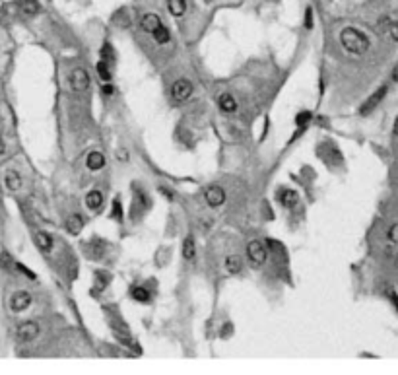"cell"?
<instances>
[{
	"label": "cell",
	"instance_id": "cell-1",
	"mask_svg": "<svg viewBox=\"0 0 398 375\" xmlns=\"http://www.w3.org/2000/svg\"><path fill=\"white\" fill-rule=\"evenodd\" d=\"M340 43L344 45V49L352 55H363L369 49V39L363 32L355 29V27H344L340 32Z\"/></svg>",
	"mask_w": 398,
	"mask_h": 375
},
{
	"label": "cell",
	"instance_id": "cell-2",
	"mask_svg": "<svg viewBox=\"0 0 398 375\" xmlns=\"http://www.w3.org/2000/svg\"><path fill=\"white\" fill-rule=\"evenodd\" d=\"M39 323L37 321H23L16 327V338L18 342H34L39 336Z\"/></svg>",
	"mask_w": 398,
	"mask_h": 375
},
{
	"label": "cell",
	"instance_id": "cell-3",
	"mask_svg": "<svg viewBox=\"0 0 398 375\" xmlns=\"http://www.w3.org/2000/svg\"><path fill=\"white\" fill-rule=\"evenodd\" d=\"M192 84H190V80L187 78H179L173 82V86H171V98L175 101H187L190 96H192Z\"/></svg>",
	"mask_w": 398,
	"mask_h": 375
},
{
	"label": "cell",
	"instance_id": "cell-4",
	"mask_svg": "<svg viewBox=\"0 0 398 375\" xmlns=\"http://www.w3.org/2000/svg\"><path fill=\"white\" fill-rule=\"evenodd\" d=\"M31 303H34V296H31L29 292H25V290H20V292L12 294V298H10V309L14 313H22V311H25Z\"/></svg>",
	"mask_w": 398,
	"mask_h": 375
},
{
	"label": "cell",
	"instance_id": "cell-5",
	"mask_svg": "<svg viewBox=\"0 0 398 375\" xmlns=\"http://www.w3.org/2000/svg\"><path fill=\"white\" fill-rule=\"evenodd\" d=\"M247 257H249V261H251L254 266H260L266 263L268 253H266V247L260 241H251L247 245Z\"/></svg>",
	"mask_w": 398,
	"mask_h": 375
},
{
	"label": "cell",
	"instance_id": "cell-6",
	"mask_svg": "<svg viewBox=\"0 0 398 375\" xmlns=\"http://www.w3.org/2000/svg\"><path fill=\"white\" fill-rule=\"evenodd\" d=\"M204 199L208 202V206L212 208H220L221 204L225 202V191L218 185H210V187L204 191Z\"/></svg>",
	"mask_w": 398,
	"mask_h": 375
},
{
	"label": "cell",
	"instance_id": "cell-7",
	"mask_svg": "<svg viewBox=\"0 0 398 375\" xmlns=\"http://www.w3.org/2000/svg\"><path fill=\"white\" fill-rule=\"evenodd\" d=\"M70 84H72V88L76 89V91H86L89 88V74L88 70H84V68H76L72 74H70Z\"/></svg>",
	"mask_w": 398,
	"mask_h": 375
},
{
	"label": "cell",
	"instance_id": "cell-8",
	"mask_svg": "<svg viewBox=\"0 0 398 375\" xmlns=\"http://www.w3.org/2000/svg\"><path fill=\"white\" fill-rule=\"evenodd\" d=\"M107 251V243L101 239H93L89 243H84V255L88 259H101Z\"/></svg>",
	"mask_w": 398,
	"mask_h": 375
},
{
	"label": "cell",
	"instance_id": "cell-9",
	"mask_svg": "<svg viewBox=\"0 0 398 375\" xmlns=\"http://www.w3.org/2000/svg\"><path fill=\"white\" fill-rule=\"evenodd\" d=\"M34 239H35V245L39 247V251L43 255H51L53 253V247H55V243H53V237L49 235L47 232L43 230H37L34 233Z\"/></svg>",
	"mask_w": 398,
	"mask_h": 375
},
{
	"label": "cell",
	"instance_id": "cell-10",
	"mask_svg": "<svg viewBox=\"0 0 398 375\" xmlns=\"http://www.w3.org/2000/svg\"><path fill=\"white\" fill-rule=\"evenodd\" d=\"M387 91H388L387 86H381V88L377 89V91H375V93H373V96H369V100H367V101H365V103H363V105H361V109H359V113H361V115H367L369 111H373V109H375L377 105L381 103V100H383V98L387 96Z\"/></svg>",
	"mask_w": 398,
	"mask_h": 375
},
{
	"label": "cell",
	"instance_id": "cell-11",
	"mask_svg": "<svg viewBox=\"0 0 398 375\" xmlns=\"http://www.w3.org/2000/svg\"><path fill=\"white\" fill-rule=\"evenodd\" d=\"M4 185H6V189H8L10 193H18V191H22V187H23V179L16 169H8V171L4 173Z\"/></svg>",
	"mask_w": 398,
	"mask_h": 375
},
{
	"label": "cell",
	"instance_id": "cell-12",
	"mask_svg": "<svg viewBox=\"0 0 398 375\" xmlns=\"http://www.w3.org/2000/svg\"><path fill=\"white\" fill-rule=\"evenodd\" d=\"M218 107H220L225 115H233V113L237 111V100L233 98V93L223 91L220 98H218Z\"/></svg>",
	"mask_w": 398,
	"mask_h": 375
},
{
	"label": "cell",
	"instance_id": "cell-13",
	"mask_svg": "<svg viewBox=\"0 0 398 375\" xmlns=\"http://www.w3.org/2000/svg\"><path fill=\"white\" fill-rule=\"evenodd\" d=\"M159 25H161V20H159V16L154 14V12H148V14H144L140 18V27L144 29L146 34H152L155 27H159Z\"/></svg>",
	"mask_w": 398,
	"mask_h": 375
},
{
	"label": "cell",
	"instance_id": "cell-14",
	"mask_svg": "<svg viewBox=\"0 0 398 375\" xmlns=\"http://www.w3.org/2000/svg\"><path fill=\"white\" fill-rule=\"evenodd\" d=\"M18 8H20L23 16L34 18V16H37L41 12V4L37 0H22V2H18Z\"/></svg>",
	"mask_w": 398,
	"mask_h": 375
},
{
	"label": "cell",
	"instance_id": "cell-15",
	"mask_svg": "<svg viewBox=\"0 0 398 375\" xmlns=\"http://www.w3.org/2000/svg\"><path fill=\"white\" fill-rule=\"evenodd\" d=\"M225 270L229 272V274H239L241 270H243V259L239 257V255H229L227 259H225Z\"/></svg>",
	"mask_w": 398,
	"mask_h": 375
},
{
	"label": "cell",
	"instance_id": "cell-16",
	"mask_svg": "<svg viewBox=\"0 0 398 375\" xmlns=\"http://www.w3.org/2000/svg\"><path fill=\"white\" fill-rule=\"evenodd\" d=\"M86 164H88L89 171H100L105 166V155L101 154V152H89Z\"/></svg>",
	"mask_w": 398,
	"mask_h": 375
},
{
	"label": "cell",
	"instance_id": "cell-17",
	"mask_svg": "<svg viewBox=\"0 0 398 375\" xmlns=\"http://www.w3.org/2000/svg\"><path fill=\"white\" fill-rule=\"evenodd\" d=\"M82 228H84V220H82L80 214H72V216H68L67 218V232L68 233L78 235V233L82 232Z\"/></svg>",
	"mask_w": 398,
	"mask_h": 375
},
{
	"label": "cell",
	"instance_id": "cell-18",
	"mask_svg": "<svg viewBox=\"0 0 398 375\" xmlns=\"http://www.w3.org/2000/svg\"><path fill=\"white\" fill-rule=\"evenodd\" d=\"M297 193L295 191H291V189H284L282 193H280V202H282V206H286V208H293L295 204H297Z\"/></svg>",
	"mask_w": 398,
	"mask_h": 375
},
{
	"label": "cell",
	"instance_id": "cell-19",
	"mask_svg": "<svg viewBox=\"0 0 398 375\" xmlns=\"http://www.w3.org/2000/svg\"><path fill=\"white\" fill-rule=\"evenodd\" d=\"M103 193L101 191H89L88 195H86V206L89 210H97L103 204Z\"/></svg>",
	"mask_w": 398,
	"mask_h": 375
},
{
	"label": "cell",
	"instance_id": "cell-20",
	"mask_svg": "<svg viewBox=\"0 0 398 375\" xmlns=\"http://www.w3.org/2000/svg\"><path fill=\"white\" fill-rule=\"evenodd\" d=\"M167 8L171 12V16L181 18L187 12V0H167Z\"/></svg>",
	"mask_w": 398,
	"mask_h": 375
},
{
	"label": "cell",
	"instance_id": "cell-21",
	"mask_svg": "<svg viewBox=\"0 0 398 375\" xmlns=\"http://www.w3.org/2000/svg\"><path fill=\"white\" fill-rule=\"evenodd\" d=\"M194 255H196L194 237H192V235H187V239L183 241V259H187V261H194Z\"/></svg>",
	"mask_w": 398,
	"mask_h": 375
},
{
	"label": "cell",
	"instance_id": "cell-22",
	"mask_svg": "<svg viewBox=\"0 0 398 375\" xmlns=\"http://www.w3.org/2000/svg\"><path fill=\"white\" fill-rule=\"evenodd\" d=\"M109 282H111L109 272H105V270H97V272H95V288H93V292H103L105 288L109 286Z\"/></svg>",
	"mask_w": 398,
	"mask_h": 375
},
{
	"label": "cell",
	"instance_id": "cell-23",
	"mask_svg": "<svg viewBox=\"0 0 398 375\" xmlns=\"http://www.w3.org/2000/svg\"><path fill=\"white\" fill-rule=\"evenodd\" d=\"M113 23H117V25H121V27H128V25H130V14H128V10L122 8V10L115 12Z\"/></svg>",
	"mask_w": 398,
	"mask_h": 375
},
{
	"label": "cell",
	"instance_id": "cell-24",
	"mask_svg": "<svg viewBox=\"0 0 398 375\" xmlns=\"http://www.w3.org/2000/svg\"><path fill=\"white\" fill-rule=\"evenodd\" d=\"M130 298L136 299V301H140V303H148V301H150V292L142 286H136L130 290Z\"/></svg>",
	"mask_w": 398,
	"mask_h": 375
},
{
	"label": "cell",
	"instance_id": "cell-25",
	"mask_svg": "<svg viewBox=\"0 0 398 375\" xmlns=\"http://www.w3.org/2000/svg\"><path fill=\"white\" fill-rule=\"evenodd\" d=\"M152 35H154V39L157 41L159 45H165L167 41H169V29H167L165 25H159V27H155L154 32H152Z\"/></svg>",
	"mask_w": 398,
	"mask_h": 375
},
{
	"label": "cell",
	"instance_id": "cell-26",
	"mask_svg": "<svg viewBox=\"0 0 398 375\" xmlns=\"http://www.w3.org/2000/svg\"><path fill=\"white\" fill-rule=\"evenodd\" d=\"M97 74L103 82H111V78H113V72H111V65L109 63H105V60H100L97 63Z\"/></svg>",
	"mask_w": 398,
	"mask_h": 375
},
{
	"label": "cell",
	"instance_id": "cell-27",
	"mask_svg": "<svg viewBox=\"0 0 398 375\" xmlns=\"http://www.w3.org/2000/svg\"><path fill=\"white\" fill-rule=\"evenodd\" d=\"M101 60H105L109 65L115 63V49L111 43H103V47H101Z\"/></svg>",
	"mask_w": 398,
	"mask_h": 375
},
{
	"label": "cell",
	"instance_id": "cell-28",
	"mask_svg": "<svg viewBox=\"0 0 398 375\" xmlns=\"http://www.w3.org/2000/svg\"><path fill=\"white\" fill-rule=\"evenodd\" d=\"M111 216H113L115 220H122V206H121V199H119V197L113 200V210H111Z\"/></svg>",
	"mask_w": 398,
	"mask_h": 375
},
{
	"label": "cell",
	"instance_id": "cell-29",
	"mask_svg": "<svg viewBox=\"0 0 398 375\" xmlns=\"http://www.w3.org/2000/svg\"><path fill=\"white\" fill-rule=\"evenodd\" d=\"M309 121H311L309 111H301V113H297V117H295V124H297L299 129H301V127H305Z\"/></svg>",
	"mask_w": 398,
	"mask_h": 375
},
{
	"label": "cell",
	"instance_id": "cell-30",
	"mask_svg": "<svg viewBox=\"0 0 398 375\" xmlns=\"http://www.w3.org/2000/svg\"><path fill=\"white\" fill-rule=\"evenodd\" d=\"M0 265L4 266V268H8V270H12V268L16 266V261H14L8 253H2L0 255Z\"/></svg>",
	"mask_w": 398,
	"mask_h": 375
},
{
	"label": "cell",
	"instance_id": "cell-31",
	"mask_svg": "<svg viewBox=\"0 0 398 375\" xmlns=\"http://www.w3.org/2000/svg\"><path fill=\"white\" fill-rule=\"evenodd\" d=\"M388 241H392L398 245V224H394V226L388 228Z\"/></svg>",
	"mask_w": 398,
	"mask_h": 375
},
{
	"label": "cell",
	"instance_id": "cell-32",
	"mask_svg": "<svg viewBox=\"0 0 398 375\" xmlns=\"http://www.w3.org/2000/svg\"><path fill=\"white\" fill-rule=\"evenodd\" d=\"M305 27H307V29H313V8H307V10H305Z\"/></svg>",
	"mask_w": 398,
	"mask_h": 375
},
{
	"label": "cell",
	"instance_id": "cell-33",
	"mask_svg": "<svg viewBox=\"0 0 398 375\" xmlns=\"http://www.w3.org/2000/svg\"><path fill=\"white\" fill-rule=\"evenodd\" d=\"M388 34H390V37H392L394 41H398V22H392L388 25Z\"/></svg>",
	"mask_w": 398,
	"mask_h": 375
},
{
	"label": "cell",
	"instance_id": "cell-34",
	"mask_svg": "<svg viewBox=\"0 0 398 375\" xmlns=\"http://www.w3.org/2000/svg\"><path fill=\"white\" fill-rule=\"evenodd\" d=\"M6 154H8V144H6V138L0 134V158H4Z\"/></svg>",
	"mask_w": 398,
	"mask_h": 375
},
{
	"label": "cell",
	"instance_id": "cell-35",
	"mask_svg": "<svg viewBox=\"0 0 398 375\" xmlns=\"http://www.w3.org/2000/svg\"><path fill=\"white\" fill-rule=\"evenodd\" d=\"M233 332V327H231V323H225L223 327H221V332H220V336L221 338H225L227 334H231Z\"/></svg>",
	"mask_w": 398,
	"mask_h": 375
},
{
	"label": "cell",
	"instance_id": "cell-36",
	"mask_svg": "<svg viewBox=\"0 0 398 375\" xmlns=\"http://www.w3.org/2000/svg\"><path fill=\"white\" fill-rule=\"evenodd\" d=\"M16 268H18V270H22V272H23L25 276H29L31 280H35V274H34V272H31L29 268H25V266H23L22 263H16Z\"/></svg>",
	"mask_w": 398,
	"mask_h": 375
},
{
	"label": "cell",
	"instance_id": "cell-37",
	"mask_svg": "<svg viewBox=\"0 0 398 375\" xmlns=\"http://www.w3.org/2000/svg\"><path fill=\"white\" fill-rule=\"evenodd\" d=\"M101 91H103V96H113V93H115V88H113L109 82H107V84H103Z\"/></svg>",
	"mask_w": 398,
	"mask_h": 375
},
{
	"label": "cell",
	"instance_id": "cell-38",
	"mask_svg": "<svg viewBox=\"0 0 398 375\" xmlns=\"http://www.w3.org/2000/svg\"><path fill=\"white\" fill-rule=\"evenodd\" d=\"M117 160L128 162V152H126V150H117Z\"/></svg>",
	"mask_w": 398,
	"mask_h": 375
},
{
	"label": "cell",
	"instance_id": "cell-39",
	"mask_svg": "<svg viewBox=\"0 0 398 375\" xmlns=\"http://www.w3.org/2000/svg\"><path fill=\"white\" fill-rule=\"evenodd\" d=\"M159 193H161V195H163V197H167V199H169V200L173 199V195H171V191H167V189L159 187Z\"/></svg>",
	"mask_w": 398,
	"mask_h": 375
},
{
	"label": "cell",
	"instance_id": "cell-40",
	"mask_svg": "<svg viewBox=\"0 0 398 375\" xmlns=\"http://www.w3.org/2000/svg\"><path fill=\"white\" fill-rule=\"evenodd\" d=\"M388 298L392 299V303L396 305V311H398V296H396V294H394V292H388Z\"/></svg>",
	"mask_w": 398,
	"mask_h": 375
},
{
	"label": "cell",
	"instance_id": "cell-41",
	"mask_svg": "<svg viewBox=\"0 0 398 375\" xmlns=\"http://www.w3.org/2000/svg\"><path fill=\"white\" fill-rule=\"evenodd\" d=\"M390 78H392V82H398V65L392 68V72H390Z\"/></svg>",
	"mask_w": 398,
	"mask_h": 375
},
{
	"label": "cell",
	"instance_id": "cell-42",
	"mask_svg": "<svg viewBox=\"0 0 398 375\" xmlns=\"http://www.w3.org/2000/svg\"><path fill=\"white\" fill-rule=\"evenodd\" d=\"M392 133H394V136H398V119H396V122H394V129H392Z\"/></svg>",
	"mask_w": 398,
	"mask_h": 375
},
{
	"label": "cell",
	"instance_id": "cell-43",
	"mask_svg": "<svg viewBox=\"0 0 398 375\" xmlns=\"http://www.w3.org/2000/svg\"><path fill=\"white\" fill-rule=\"evenodd\" d=\"M396 266H398V259H396Z\"/></svg>",
	"mask_w": 398,
	"mask_h": 375
}]
</instances>
